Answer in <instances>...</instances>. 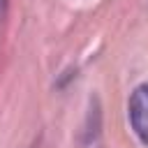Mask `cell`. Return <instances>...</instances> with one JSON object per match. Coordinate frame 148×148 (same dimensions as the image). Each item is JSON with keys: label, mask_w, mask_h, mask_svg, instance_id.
Segmentation results:
<instances>
[{"label": "cell", "mask_w": 148, "mask_h": 148, "mask_svg": "<svg viewBox=\"0 0 148 148\" xmlns=\"http://www.w3.org/2000/svg\"><path fill=\"white\" fill-rule=\"evenodd\" d=\"M127 109H130V123L134 134L141 139L143 146H148V83L136 86Z\"/></svg>", "instance_id": "1"}]
</instances>
